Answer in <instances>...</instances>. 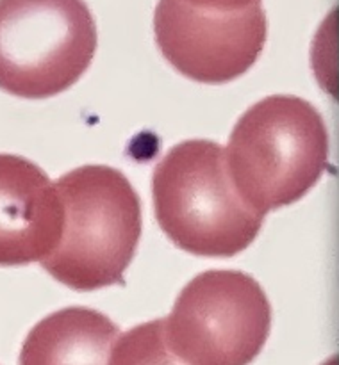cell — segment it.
<instances>
[{"mask_svg":"<svg viewBox=\"0 0 339 365\" xmlns=\"http://www.w3.org/2000/svg\"><path fill=\"white\" fill-rule=\"evenodd\" d=\"M63 228L46 273L75 291L123 284L141 237V202L128 178L111 166H82L57 178Z\"/></svg>","mask_w":339,"mask_h":365,"instance_id":"1","label":"cell"},{"mask_svg":"<svg viewBox=\"0 0 339 365\" xmlns=\"http://www.w3.org/2000/svg\"><path fill=\"white\" fill-rule=\"evenodd\" d=\"M153 214L182 252L227 259L245 252L264 216L239 196L228 175L225 148L191 139L173 146L152 175Z\"/></svg>","mask_w":339,"mask_h":365,"instance_id":"2","label":"cell"},{"mask_svg":"<svg viewBox=\"0 0 339 365\" xmlns=\"http://www.w3.org/2000/svg\"><path fill=\"white\" fill-rule=\"evenodd\" d=\"M225 159L239 196L264 216L318 184L328 166L327 127L307 100L268 96L239 118Z\"/></svg>","mask_w":339,"mask_h":365,"instance_id":"3","label":"cell"},{"mask_svg":"<svg viewBox=\"0 0 339 365\" xmlns=\"http://www.w3.org/2000/svg\"><path fill=\"white\" fill-rule=\"evenodd\" d=\"M84 0H0V89L41 100L66 91L96 52Z\"/></svg>","mask_w":339,"mask_h":365,"instance_id":"4","label":"cell"},{"mask_svg":"<svg viewBox=\"0 0 339 365\" xmlns=\"http://www.w3.org/2000/svg\"><path fill=\"white\" fill-rule=\"evenodd\" d=\"M164 323L171 351L186 365H248L271 330V305L255 278L213 269L186 285Z\"/></svg>","mask_w":339,"mask_h":365,"instance_id":"5","label":"cell"},{"mask_svg":"<svg viewBox=\"0 0 339 365\" xmlns=\"http://www.w3.org/2000/svg\"><path fill=\"white\" fill-rule=\"evenodd\" d=\"M260 2L238 11H214L184 0H159L153 34L164 59L184 77L225 84L253 66L266 41Z\"/></svg>","mask_w":339,"mask_h":365,"instance_id":"6","label":"cell"},{"mask_svg":"<svg viewBox=\"0 0 339 365\" xmlns=\"http://www.w3.org/2000/svg\"><path fill=\"white\" fill-rule=\"evenodd\" d=\"M61 228L56 184L38 164L0 153V266L41 262L59 242Z\"/></svg>","mask_w":339,"mask_h":365,"instance_id":"7","label":"cell"},{"mask_svg":"<svg viewBox=\"0 0 339 365\" xmlns=\"http://www.w3.org/2000/svg\"><path fill=\"white\" fill-rule=\"evenodd\" d=\"M116 324L98 310L68 307L39 321L24 341L20 365H109Z\"/></svg>","mask_w":339,"mask_h":365,"instance_id":"8","label":"cell"},{"mask_svg":"<svg viewBox=\"0 0 339 365\" xmlns=\"http://www.w3.org/2000/svg\"><path fill=\"white\" fill-rule=\"evenodd\" d=\"M109 365H186L168 346L163 319L125 331L114 342Z\"/></svg>","mask_w":339,"mask_h":365,"instance_id":"9","label":"cell"},{"mask_svg":"<svg viewBox=\"0 0 339 365\" xmlns=\"http://www.w3.org/2000/svg\"><path fill=\"white\" fill-rule=\"evenodd\" d=\"M184 2L191 4V6L203 7V9H214V11H238L245 9V7L253 6V4L260 2V0H184Z\"/></svg>","mask_w":339,"mask_h":365,"instance_id":"10","label":"cell"}]
</instances>
